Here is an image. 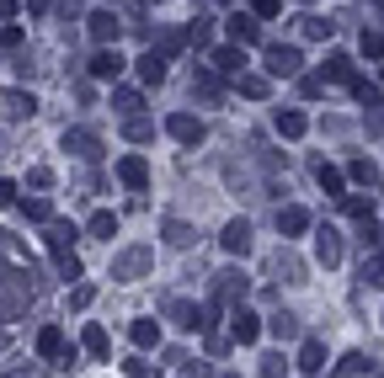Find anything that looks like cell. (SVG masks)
Returning a JSON list of instances; mask_svg holds the SVG:
<instances>
[{
    "label": "cell",
    "mask_w": 384,
    "mask_h": 378,
    "mask_svg": "<svg viewBox=\"0 0 384 378\" xmlns=\"http://www.w3.org/2000/svg\"><path fill=\"white\" fill-rule=\"evenodd\" d=\"M38 101L32 96H21V91H0V118H27Z\"/></svg>",
    "instance_id": "1"
},
{
    "label": "cell",
    "mask_w": 384,
    "mask_h": 378,
    "mask_svg": "<svg viewBox=\"0 0 384 378\" xmlns=\"http://www.w3.org/2000/svg\"><path fill=\"white\" fill-rule=\"evenodd\" d=\"M224 251H235V256L251 251V224H245V219H235L230 229H224Z\"/></svg>",
    "instance_id": "2"
},
{
    "label": "cell",
    "mask_w": 384,
    "mask_h": 378,
    "mask_svg": "<svg viewBox=\"0 0 384 378\" xmlns=\"http://www.w3.org/2000/svg\"><path fill=\"white\" fill-rule=\"evenodd\" d=\"M118 176L128 181V187H134V192H139V187H150V165H144L139 155H128V160H123V165H118Z\"/></svg>",
    "instance_id": "3"
},
{
    "label": "cell",
    "mask_w": 384,
    "mask_h": 378,
    "mask_svg": "<svg viewBox=\"0 0 384 378\" xmlns=\"http://www.w3.org/2000/svg\"><path fill=\"white\" fill-rule=\"evenodd\" d=\"M118 70H123V54H118V48H101L97 59H91V75H97V80H112Z\"/></svg>",
    "instance_id": "4"
},
{
    "label": "cell",
    "mask_w": 384,
    "mask_h": 378,
    "mask_svg": "<svg viewBox=\"0 0 384 378\" xmlns=\"http://www.w3.org/2000/svg\"><path fill=\"white\" fill-rule=\"evenodd\" d=\"M299 368H304V373H321V368H325V346H321V341H304V346H299Z\"/></svg>",
    "instance_id": "5"
},
{
    "label": "cell",
    "mask_w": 384,
    "mask_h": 378,
    "mask_svg": "<svg viewBox=\"0 0 384 378\" xmlns=\"http://www.w3.org/2000/svg\"><path fill=\"white\" fill-rule=\"evenodd\" d=\"M230 330H235V341H241V346H251V341L262 336V325H256V315H245V309L235 315V325H230Z\"/></svg>",
    "instance_id": "6"
},
{
    "label": "cell",
    "mask_w": 384,
    "mask_h": 378,
    "mask_svg": "<svg viewBox=\"0 0 384 378\" xmlns=\"http://www.w3.org/2000/svg\"><path fill=\"white\" fill-rule=\"evenodd\" d=\"M139 80H144V85H161V80H165V59H161V54H144V59H139Z\"/></svg>",
    "instance_id": "7"
},
{
    "label": "cell",
    "mask_w": 384,
    "mask_h": 378,
    "mask_svg": "<svg viewBox=\"0 0 384 378\" xmlns=\"http://www.w3.org/2000/svg\"><path fill=\"white\" fill-rule=\"evenodd\" d=\"M171 134H176L182 144H198L203 139V123L198 118H171Z\"/></svg>",
    "instance_id": "8"
},
{
    "label": "cell",
    "mask_w": 384,
    "mask_h": 378,
    "mask_svg": "<svg viewBox=\"0 0 384 378\" xmlns=\"http://www.w3.org/2000/svg\"><path fill=\"white\" fill-rule=\"evenodd\" d=\"M267 70H272V75H294V70H299V54H294V48H272V64H267Z\"/></svg>",
    "instance_id": "9"
},
{
    "label": "cell",
    "mask_w": 384,
    "mask_h": 378,
    "mask_svg": "<svg viewBox=\"0 0 384 378\" xmlns=\"http://www.w3.org/2000/svg\"><path fill=\"white\" fill-rule=\"evenodd\" d=\"M230 38H235V43H256V21L235 11V17H230Z\"/></svg>",
    "instance_id": "10"
},
{
    "label": "cell",
    "mask_w": 384,
    "mask_h": 378,
    "mask_svg": "<svg viewBox=\"0 0 384 378\" xmlns=\"http://www.w3.org/2000/svg\"><path fill=\"white\" fill-rule=\"evenodd\" d=\"M304 224H310V213H304V208H283V213H278V229H283V235H299Z\"/></svg>",
    "instance_id": "11"
},
{
    "label": "cell",
    "mask_w": 384,
    "mask_h": 378,
    "mask_svg": "<svg viewBox=\"0 0 384 378\" xmlns=\"http://www.w3.org/2000/svg\"><path fill=\"white\" fill-rule=\"evenodd\" d=\"M91 38H118V17H107V11H97V17H91Z\"/></svg>",
    "instance_id": "12"
},
{
    "label": "cell",
    "mask_w": 384,
    "mask_h": 378,
    "mask_svg": "<svg viewBox=\"0 0 384 378\" xmlns=\"http://www.w3.org/2000/svg\"><path fill=\"white\" fill-rule=\"evenodd\" d=\"M321 261H325V266H336V261H342V245H336V229H325V235H321Z\"/></svg>",
    "instance_id": "13"
},
{
    "label": "cell",
    "mask_w": 384,
    "mask_h": 378,
    "mask_svg": "<svg viewBox=\"0 0 384 378\" xmlns=\"http://www.w3.org/2000/svg\"><path fill=\"white\" fill-rule=\"evenodd\" d=\"M278 134H283V139H299V134H304V118H299V112H278Z\"/></svg>",
    "instance_id": "14"
},
{
    "label": "cell",
    "mask_w": 384,
    "mask_h": 378,
    "mask_svg": "<svg viewBox=\"0 0 384 378\" xmlns=\"http://www.w3.org/2000/svg\"><path fill=\"white\" fill-rule=\"evenodd\" d=\"M325 75L331 80H352V59H347V54H331V59H325Z\"/></svg>",
    "instance_id": "15"
},
{
    "label": "cell",
    "mask_w": 384,
    "mask_h": 378,
    "mask_svg": "<svg viewBox=\"0 0 384 378\" xmlns=\"http://www.w3.org/2000/svg\"><path fill=\"white\" fill-rule=\"evenodd\" d=\"M134 341H139V346H155V341H161V325H155V319H139V325H134Z\"/></svg>",
    "instance_id": "16"
},
{
    "label": "cell",
    "mask_w": 384,
    "mask_h": 378,
    "mask_svg": "<svg viewBox=\"0 0 384 378\" xmlns=\"http://www.w3.org/2000/svg\"><path fill=\"white\" fill-rule=\"evenodd\" d=\"M85 352H91V357H107V330H101V325L85 330Z\"/></svg>",
    "instance_id": "17"
},
{
    "label": "cell",
    "mask_w": 384,
    "mask_h": 378,
    "mask_svg": "<svg viewBox=\"0 0 384 378\" xmlns=\"http://www.w3.org/2000/svg\"><path fill=\"white\" fill-rule=\"evenodd\" d=\"M59 346H64V336H59V330H54V325H48V330H43V336H38V352H43V357H54Z\"/></svg>",
    "instance_id": "18"
},
{
    "label": "cell",
    "mask_w": 384,
    "mask_h": 378,
    "mask_svg": "<svg viewBox=\"0 0 384 378\" xmlns=\"http://www.w3.org/2000/svg\"><path fill=\"white\" fill-rule=\"evenodd\" d=\"M91 235L112 240V235H118V219H112V213H97V219H91Z\"/></svg>",
    "instance_id": "19"
},
{
    "label": "cell",
    "mask_w": 384,
    "mask_h": 378,
    "mask_svg": "<svg viewBox=\"0 0 384 378\" xmlns=\"http://www.w3.org/2000/svg\"><path fill=\"white\" fill-rule=\"evenodd\" d=\"M214 64H219V70H241L245 54H241V48H219V54H214Z\"/></svg>",
    "instance_id": "20"
},
{
    "label": "cell",
    "mask_w": 384,
    "mask_h": 378,
    "mask_svg": "<svg viewBox=\"0 0 384 378\" xmlns=\"http://www.w3.org/2000/svg\"><path fill=\"white\" fill-rule=\"evenodd\" d=\"M352 181H363V187H374V181H379V171H374L368 160H352Z\"/></svg>",
    "instance_id": "21"
},
{
    "label": "cell",
    "mask_w": 384,
    "mask_h": 378,
    "mask_svg": "<svg viewBox=\"0 0 384 378\" xmlns=\"http://www.w3.org/2000/svg\"><path fill=\"white\" fill-rule=\"evenodd\" d=\"M352 91H358V101H368V107H379V85H368V80H352Z\"/></svg>",
    "instance_id": "22"
},
{
    "label": "cell",
    "mask_w": 384,
    "mask_h": 378,
    "mask_svg": "<svg viewBox=\"0 0 384 378\" xmlns=\"http://www.w3.org/2000/svg\"><path fill=\"white\" fill-rule=\"evenodd\" d=\"M321 187L325 192H342V171L336 165H321Z\"/></svg>",
    "instance_id": "23"
},
{
    "label": "cell",
    "mask_w": 384,
    "mask_h": 378,
    "mask_svg": "<svg viewBox=\"0 0 384 378\" xmlns=\"http://www.w3.org/2000/svg\"><path fill=\"white\" fill-rule=\"evenodd\" d=\"M363 368H368L363 357H342V362H336V378H352V373H363Z\"/></svg>",
    "instance_id": "24"
},
{
    "label": "cell",
    "mask_w": 384,
    "mask_h": 378,
    "mask_svg": "<svg viewBox=\"0 0 384 378\" xmlns=\"http://www.w3.org/2000/svg\"><path fill=\"white\" fill-rule=\"evenodd\" d=\"M363 277L374 282V288H384V256H374V261H368V266H363Z\"/></svg>",
    "instance_id": "25"
},
{
    "label": "cell",
    "mask_w": 384,
    "mask_h": 378,
    "mask_svg": "<svg viewBox=\"0 0 384 378\" xmlns=\"http://www.w3.org/2000/svg\"><path fill=\"white\" fill-rule=\"evenodd\" d=\"M283 368H288L283 357H267V362H262V378H283Z\"/></svg>",
    "instance_id": "26"
},
{
    "label": "cell",
    "mask_w": 384,
    "mask_h": 378,
    "mask_svg": "<svg viewBox=\"0 0 384 378\" xmlns=\"http://www.w3.org/2000/svg\"><path fill=\"white\" fill-rule=\"evenodd\" d=\"M363 54H384V38H379V32H363Z\"/></svg>",
    "instance_id": "27"
},
{
    "label": "cell",
    "mask_w": 384,
    "mask_h": 378,
    "mask_svg": "<svg viewBox=\"0 0 384 378\" xmlns=\"http://www.w3.org/2000/svg\"><path fill=\"white\" fill-rule=\"evenodd\" d=\"M278 6H283V0H256V11H262V17H278Z\"/></svg>",
    "instance_id": "28"
},
{
    "label": "cell",
    "mask_w": 384,
    "mask_h": 378,
    "mask_svg": "<svg viewBox=\"0 0 384 378\" xmlns=\"http://www.w3.org/2000/svg\"><path fill=\"white\" fill-rule=\"evenodd\" d=\"M11 192H17V187H11V181H0V202H11Z\"/></svg>",
    "instance_id": "29"
},
{
    "label": "cell",
    "mask_w": 384,
    "mask_h": 378,
    "mask_svg": "<svg viewBox=\"0 0 384 378\" xmlns=\"http://www.w3.org/2000/svg\"><path fill=\"white\" fill-rule=\"evenodd\" d=\"M224 378H235V373H224Z\"/></svg>",
    "instance_id": "30"
},
{
    "label": "cell",
    "mask_w": 384,
    "mask_h": 378,
    "mask_svg": "<svg viewBox=\"0 0 384 378\" xmlns=\"http://www.w3.org/2000/svg\"><path fill=\"white\" fill-rule=\"evenodd\" d=\"M379 80H384V70H379Z\"/></svg>",
    "instance_id": "31"
}]
</instances>
